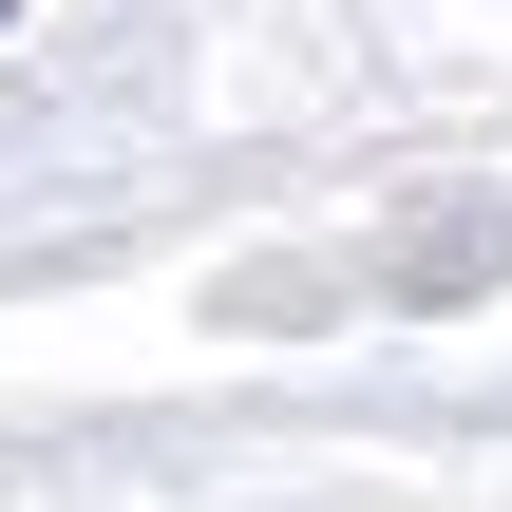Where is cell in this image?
Here are the masks:
<instances>
[{"label":"cell","instance_id":"obj_1","mask_svg":"<svg viewBox=\"0 0 512 512\" xmlns=\"http://www.w3.org/2000/svg\"><path fill=\"white\" fill-rule=\"evenodd\" d=\"M0 19H19V0H0Z\"/></svg>","mask_w":512,"mask_h":512}]
</instances>
